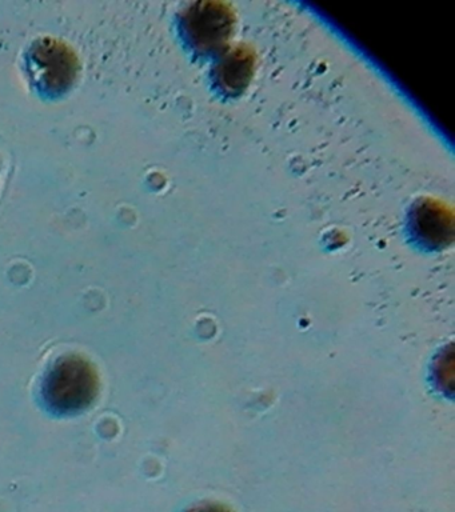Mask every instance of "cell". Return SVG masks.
<instances>
[{
	"instance_id": "obj_3",
	"label": "cell",
	"mask_w": 455,
	"mask_h": 512,
	"mask_svg": "<svg viewBox=\"0 0 455 512\" xmlns=\"http://www.w3.org/2000/svg\"><path fill=\"white\" fill-rule=\"evenodd\" d=\"M186 30L199 50H215L223 46L231 32V15L219 3L195 4L187 12Z\"/></svg>"
},
{
	"instance_id": "obj_5",
	"label": "cell",
	"mask_w": 455,
	"mask_h": 512,
	"mask_svg": "<svg viewBox=\"0 0 455 512\" xmlns=\"http://www.w3.org/2000/svg\"><path fill=\"white\" fill-rule=\"evenodd\" d=\"M419 235L431 244L445 243L447 236L450 235V224L446 223L445 215L443 212H437L431 207L422 208L418 214Z\"/></svg>"
},
{
	"instance_id": "obj_4",
	"label": "cell",
	"mask_w": 455,
	"mask_h": 512,
	"mask_svg": "<svg viewBox=\"0 0 455 512\" xmlns=\"http://www.w3.org/2000/svg\"><path fill=\"white\" fill-rule=\"evenodd\" d=\"M253 59L245 51L230 52L218 67V80L222 87L231 92L246 86L251 74Z\"/></svg>"
},
{
	"instance_id": "obj_2",
	"label": "cell",
	"mask_w": 455,
	"mask_h": 512,
	"mask_svg": "<svg viewBox=\"0 0 455 512\" xmlns=\"http://www.w3.org/2000/svg\"><path fill=\"white\" fill-rule=\"evenodd\" d=\"M31 76L38 87L51 95H59L71 86L75 60L57 43H41L30 54Z\"/></svg>"
},
{
	"instance_id": "obj_6",
	"label": "cell",
	"mask_w": 455,
	"mask_h": 512,
	"mask_svg": "<svg viewBox=\"0 0 455 512\" xmlns=\"http://www.w3.org/2000/svg\"><path fill=\"white\" fill-rule=\"evenodd\" d=\"M185 512H233L230 511L229 508L222 506V504L218 503H201L195 504V506L190 507L189 510Z\"/></svg>"
},
{
	"instance_id": "obj_1",
	"label": "cell",
	"mask_w": 455,
	"mask_h": 512,
	"mask_svg": "<svg viewBox=\"0 0 455 512\" xmlns=\"http://www.w3.org/2000/svg\"><path fill=\"white\" fill-rule=\"evenodd\" d=\"M99 376L89 360L79 355L59 358L43 376L39 398L47 414L73 418L94 406Z\"/></svg>"
}]
</instances>
